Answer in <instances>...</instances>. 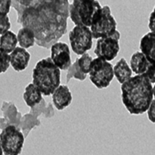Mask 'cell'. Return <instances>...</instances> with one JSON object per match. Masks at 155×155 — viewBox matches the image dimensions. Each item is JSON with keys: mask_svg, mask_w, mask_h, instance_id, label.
<instances>
[{"mask_svg": "<svg viewBox=\"0 0 155 155\" xmlns=\"http://www.w3.org/2000/svg\"><path fill=\"white\" fill-rule=\"evenodd\" d=\"M101 8L97 0H73L69 5V17L76 25L91 28Z\"/></svg>", "mask_w": 155, "mask_h": 155, "instance_id": "4", "label": "cell"}, {"mask_svg": "<svg viewBox=\"0 0 155 155\" xmlns=\"http://www.w3.org/2000/svg\"><path fill=\"white\" fill-rule=\"evenodd\" d=\"M72 101V94L67 86L60 85L52 93V102L57 110H63Z\"/></svg>", "mask_w": 155, "mask_h": 155, "instance_id": "12", "label": "cell"}, {"mask_svg": "<svg viewBox=\"0 0 155 155\" xmlns=\"http://www.w3.org/2000/svg\"><path fill=\"white\" fill-rule=\"evenodd\" d=\"M1 110L3 117L0 119V128L3 130L8 125H15L18 127L22 115L18 111V109L13 102L3 101Z\"/></svg>", "mask_w": 155, "mask_h": 155, "instance_id": "11", "label": "cell"}, {"mask_svg": "<svg viewBox=\"0 0 155 155\" xmlns=\"http://www.w3.org/2000/svg\"><path fill=\"white\" fill-rule=\"evenodd\" d=\"M69 0H12L22 28L33 31L38 46L50 49L67 32Z\"/></svg>", "mask_w": 155, "mask_h": 155, "instance_id": "1", "label": "cell"}, {"mask_svg": "<svg viewBox=\"0 0 155 155\" xmlns=\"http://www.w3.org/2000/svg\"><path fill=\"white\" fill-rule=\"evenodd\" d=\"M149 28L150 32L155 33V6L150 13L149 18Z\"/></svg>", "mask_w": 155, "mask_h": 155, "instance_id": "27", "label": "cell"}, {"mask_svg": "<svg viewBox=\"0 0 155 155\" xmlns=\"http://www.w3.org/2000/svg\"><path fill=\"white\" fill-rule=\"evenodd\" d=\"M122 103L130 114L139 115L147 112L153 100V86L144 75L131 76L121 84Z\"/></svg>", "mask_w": 155, "mask_h": 155, "instance_id": "2", "label": "cell"}, {"mask_svg": "<svg viewBox=\"0 0 155 155\" xmlns=\"http://www.w3.org/2000/svg\"><path fill=\"white\" fill-rule=\"evenodd\" d=\"M51 59L61 71H67L71 66L69 46L65 42L57 41L51 47Z\"/></svg>", "mask_w": 155, "mask_h": 155, "instance_id": "10", "label": "cell"}, {"mask_svg": "<svg viewBox=\"0 0 155 155\" xmlns=\"http://www.w3.org/2000/svg\"><path fill=\"white\" fill-rule=\"evenodd\" d=\"M120 33L116 30L114 34L97 39L96 47L94 52L99 58L103 60L110 61L117 57L120 51Z\"/></svg>", "mask_w": 155, "mask_h": 155, "instance_id": "9", "label": "cell"}, {"mask_svg": "<svg viewBox=\"0 0 155 155\" xmlns=\"http://www.w3.org/2000/svg\"><path fill=\"white\" fill-rule=\"evenodd\" d=\"M72 78L79 80V81H84L86 78V74L83 73L80 70L76 61H75V62L71 64V66L68 68L67 74V82H69L70 80Z\"/></svg>", "mask_w": 155, "mask_h": 155, "instance_id": "20", "label": "cell"}, {"mask_svg": "<svg viewBox=\"0 0 155 155\" xmlns=\"http://www.w3.org/2000/svg\"><path fill=\"white\" fill-rule=\"evenodd\" d=\"M24 142V134L15 125H8L0 134V143L4 155H20Z\"/></svg>", "mask_w": 155, "mask_h": 155, "instance_id": "6", "label": "cell"}, {"mask_svg": "<svg viewBox=\"0 0 155 155\" xmlns=\"http://www.w3.org/2000/svg\"><path fill=\"white\" fill-rule=\"evenodd\" d=\"M155 61L149 60L141 51H136L130 58V68L136 75L145 74L149 67Z\"/></svg>", "mask_w": 155, "mask_h": 155, "instance_id": "14", "label": "cell"}, {"mask_svg": "<svg viewBox=\"0 0 155 155\" xmlns=\"http://www.w3.org/2000/svg\"><path fill=\"white\" fill-rule=\"evenodd\" d=\"M117 30V22L108 5L102 7L91 26L92 37L95 39L113 35Z\"/></svg>", "mask_w": 155, "mask_h": 155, "instance_id": "5", "label": "cell"}, {"mask_svg": "<svg viewBox=\"0 0 155 155\" xmlns=\"http://www.w3.org/2000/svg\"><path fill=\"white\" fill-rule=\"evenodd\" d=\"M10 56V64L16 71H22L28 67L31 55L25 48L18 47L13 50Z\"/></svg>", "mask_w": 155, "mask_h": 155, "instance_id": "13", "label": "cell"}, {"mask_svg": "<svg viewBox=\"0 0 155 155\" xmlns=\"http://www.w3.org/2000/svg\"><path fill=\"white\" fill-rule=\"evenodd\" d=\"M11 28V22L8 15L0 16V35L4 34Z\"/></svg>", "mask_w": 155, "mask_h": 155, "instance_id": "23", "label": "cell"}, {"mask_svg": "<svg viewBox=\"0 0 155 155\" xmlns=\"http://www.w3.org/2000/svg\"><path fill=\"white\" fill-rule=\"evenodd\" d=\"M32 83L45 96L52 95L61 84V71L51 57L41 59L32 70Z\"/></svg>", "mask_w": 155, "mask_h": 155, "instance_id": "3", "label": "cell"}, {"mask_svg": "<svg viewBox=\"0 0 155 155\" xmlns=\"http://www.w3.org/2000/svg\"><path fill=\"white\" fill-rule=\"evenodd\" d=\"M0 155H3V148H2V146H1V143H0Z\"/></svg>", "mask_w": 155, "mask_h": 155, "instance_id": "29", "label": "cell"}, {"mask_svg": "<svg viewBox=\"0 0 155 155\" xmlns=\"http://www.w3.org/2000/svg\"><path fill=\"white\" fill-rule=\"evenodd\" d=\"M91 28L85 26L76 25L69 32V41L72 51L76 55H83L91 50L93 44Z\"/></svg>", "mask_w": 155, "mask_h": 155, "instance_id": "8", "label": "cell"}, {"mask_svg": "<svg viewBox=\"0 0 155 155\" xmlns=\"http://www.w3.org/2000/svg\"><path fill=\"white\" fill-rule=\"evenodd\" d=\"M42 99L41 92L33 83L26 86L25 91L23 93V100L28 106L30 108L34 107L41 101Z\"/></svg>", "mask_w": 155, "mask_h": 155, "instance_id": "16", "label": "cell"}, {"mask_svg": "<svg viewBox=\"0 0 155 155\" xmlns=\"http://www.w3.org/2000/svg\"><path fill=\"white\" fill-rule=\"evenodd\" d=\"M10 66V56L0 48V74L6 72Z\"/></svg>", "mask_w": 155, "mask_h": 155, "instance_id": "22", "label": "cell"}, {"mask_svg": "<svg viewBox=\"0 0 155 155\" xmlns=\"http://www.w3.org/2000/svg\"><path fill=\"white\" fill-rule=\"evenodd\" d=\"M114 67L107 61L101 58L93 59L90 66V80L98 89L106 88L114 78Z\"/></svg>", "mask_w": 155, "mask_h": 155, "instance_id": "7", "label": "cell"}, {"mask_svg": "<svg viewBox=\"0 0 155 155\" xmlns=\"http://www.w3.org/2000/svg\"><path fill=\"white\" fill-rule=\"evenodd\" d=\"M139 49L149 60L155 61V33L149 32L143 35L139 42Z\"/></svg>", "mask_w": 155, "mask_h": 155, "instance_id": "15", "label": "cell"}, {"mask_svg": "<svg viewBox=\"0 0 155 155\" xmlns=\"http://www.w3.org/2000/svg\"><path fill=\"white\" fill-rule=\"evenodd\" d=\"M153 98L155 100V83H154V86H153Z\"/></svg>", "mask_w": 155, "mask_h": 155, "instance_id": "28", "label": "cell"}, {"mask_svg": "<svg viewBox=\"0 0 155 155\" xmlns=\"http://www.w3.org/2000/svg\"><path fill=\"white\" fill-rule=\"evenodd\" d=\"M152 84L155 83V62H153L150 66L149 67L147 71L144 74Z\"/></svg>", "mask_w": 155, "mask_h": 155, "instance_id": "25", "label": "cell"}, {"mask_svg": "<svg viewBox=\"0 0 155 155\" xmlns=\"http://www.w3.org/2000/svg\"><path fill=\"white\" fill-rule=\"evenodd\" d=\"M148 118L149 121L153 124H155V100H153L151 104L149 105V109L147 110Z\"/></svg>", "mask_w": 155, "mask_h": 155, "instance_id": "26", "label": "cell"}, {"mask_svg": "<svg viewBox=\"0 0 155 155\" xmlns=\"http://www.w3.org/2000/svg\"><path fill=\"white\" fill-rule=\"evenodd\" d=\"M12 0H0V16H5L10 12Z\"/></svg>", "mask_w": 155, "mask_h": 155, "instance_id": "24", "label": "cell"}, {"mask_svg": "<svg viewBox=\"0 0 155 155\" xmlns=\"http://www.w3.org/2000/svg\"><path fill=\"white\" fill-rule=\"evenodd\" d=\"M92 60H93V58H92L90 54L86 53V52L83 54V55H81V57H80V58L76 59L80 70H81L83 73L86 74V75L89 73L90 66H91V63Z\"/></svg>", "mask_w": 155, "mask_h": 155, "instance_id": "21", "label": "cell"}, {"mask_svg": "<svg viewBox=\"0 0 155 155\" xmlns=\"http://www.w3.org/2000/svg\"><path fill=\"white\" fill-rule=\"evenodd\" d=\"M17 38L20 47L25 49L32 48L36 43L34 32L28 28H22L19 29Z\"/></svg>", "mask_w": 155, "mask_h": 155, "instance_id": "18", "label": "cell"}, {"mask_svg": "<svg viewBox=\"0 0 155 155\" xmlns=\"http://www.w3.org/2000/svg\"><path fill=\"white\" fill-rule=\"evenodd\" d=\"M18 38L16 34L11 31H8L0 37V48L7 53H11L17 48Z\"/></svg>", "mask_w": 155, "mask_h": 155, "instance_id": "19", "label": "cell"}, {"mask_svg": "<svg viewBox=\"0 0 155 155\" xmlns=\"http://www.w3.org/2000/svg\"><path fill=\"white\" fill-rule=\"evenodd\" d=\"M113 69H114V76L120 84H123L124 82L128 81L133 74L130 65L127 63L126 60L124 57H122L120 61H118Z\"/></svg>", "mask_w": 155, "mask_h": 155, "instance_id": "17", "label": "cell"}]
</instances>
